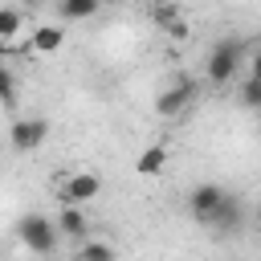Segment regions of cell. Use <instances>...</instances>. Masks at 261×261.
I'll return each mask as SVG.
<instances>
[{"label":"cell","instance_id":"1","mask_svg":"<svg viewBox=\"0 0 261 261\" xmlns=\"http://www.w3.org/2000/svg\"><path fill=\"white\" fill-rule=\"evenodd\" d=\"M12 232H16V241H20L29 253H37V257L57 253V245H61L57 220H49V216H41V212H24V216H16Z\"/></svg>","mask_w":261,"mask_h":261},{"label":"cell","instance_id":"2","mask_svg":"<svg viewBox=\"0 0 261 261\" xmlns=\"http://www.w3.org/2000/svg\"><path fill=\"white\" fill-rule=\"evenodd\" d=\"M241 65H245V45H241L237 37H224V41H216V45L208 49V57H204V77H208L212 86H228V82H237Z\"/></svg>","mask_w":261,"mask_h":261},{"label":"cell","instance_id":"3","mask_svg":"<svg viewBox=\"0 0 261 261\" xmlns=\"http://www.w3.org/2000/svg\"><path fill=\"white\" fill-rule=\"evenodd\" d=\"M49 118H41V114H24V118H16L12 126H8V147L16 151V155H33L37 147H45V139H49Z\"/></svg>","mask_w":261,"mask_h":261},{"label":"cell","instance_id":"4","mask_svg":"<svg viewBox=\"0 0 261 261\" xmlns=\"http://www.w3.org/2000/svg\"><path fill=\"white\" fill-rule=\"evenodd\" d=\"M102 196V175L98 171H69L65 179H61V188H57V200L61 204H94Z\"/></svg>","mask_w":261,"mask_h":261},{"label":"cell","instance_id":"5","mask_svg":"<svg viewBox=\"0 0 261 261\" xmlns=\"http://www.w3.org/2000/svg\"><path fill=\"white\" fill-rule=\"evenodd\" d=\"M192 102H196V82H192V77H179V82H171V86L159 90L155 114H159V118H179Z\"/></svg>","mask_w":261,"mask_h":261},{"label":"cell","instance_id":"6","mask_svg":"<svg viewBox=\"0 0 261 261\" xmlns=\"http://www.w3.org/2000/svg\"><path fill=\"white\" fill-rule=\"evenodd\" d=\"M224 192H228V188H220V184H212V179L196 184V188L188 192V216H192L196 224H208L212 212H216V204L224 200Z\"/></svg>","mask_w":261,"mask_h":261},{"label":"cell","instance_id":"7","mask_svg":"<svg viewBox=\"0 0 261 261\" xmlns=\"http://www.w3.org/2000/svg\"><path fill=\"white\" fill-rule=\"evenodd\" d=\"M61 49H65V24H61V20H45V24H37V29L29 33V53L53 57V53H61Z\"/></svg>","mask_w":261,"mask_h":261},{"label":"cell","instance_id":"8","mask_svg":"<svg viewBox=\"0 0 261 261\" xmlns=\"http://www.w3.org/2000/svg\"><path fill=\"white\" fill-rule=\"evenodd\" d=\"M241 224H245V200L237 192H224V200L216 204L208 228H216V232H241Z\"/></svg>","mask_w":261,"mask_h":261},{"label":"cell","instance_id":"9","mask_svg":"<svg viewBox=\"0 0 261 261\" xmlns=\"http://www.w3.org/2000/svg\"><path fill=\"white\" fill-rule=\"evenodd\" d=\"M57 220V232L65 241H82L90 232V216H86V204H61V212L53 216Z\"/></svg>","mask_w":261,"mask_h":261},{"label":"cell","instance_id":"10","mask_svg":"<svg viewBox=\"0 0 261 261\" xmlns=\"http://www.w3.org/2000/svg\"><path fill=\"white\" fill-rule=\"evenodd\" d=\"M163 167H167V147H163V143H151V147H143V151H139V159H135V171H139L143 179H151V175H163Z\"/></svg>","mask_w":261,"mask_h":261},{"label":"cell","instance_id":"11","mask_svg":"<svg viewBox=\"0 0 261 261\" xmlns=\"http://www.w3.org/2000/svg\"><path fill=\"white\" fill-rule=\"evenodd\" d=\"M98 8H102V0H53V12H57L61 24H69V20H90Z\"/></svg>","mask_w":261,"mask_h":261},{"label":"cell","instance_id":"12","mask_svg":"<svg viewBox=\"0 0 261 261\" xmlns=\"http://www.w3.org/2000/svg\"><path fill=\"white\" fill-rule=\"evenodd\" d=\"M24 33V8L20 4H0V45Z\"/></svg>","mask_w":261,"mask_h":261},{"label":"cell","instance_id":"13","mask_svg":"<svg viewBox=\"0 0 261 261\" xmlns=\"http://www.w3.org/2000/svg\"><path fill=\"white\" fill-rule=\"evenodd\" d=\"M237 102L245 106V110H257L261 114V77H241V90H237Z\"/></svg>","mask_w":261,"mask_h":261},{"label":"cell","instance_id":"14","mask_svg":"<svg viewBox=\"0 0 261 261\" xmlns=\"http://www.w3.org/2000/svg\"><path fill=\"white\" fill-rule=\"evenodd\" d=\"M73 253H77L82 261H110V257H118V249L106 245V241H86V245H77Z\"/></svg>","mask_w":261,"mask_h":261},{"label":"cell","instance_id":"15","mask_svg":"<svg viewBox=\"0 0 261 261\" xmlns=\"http://www.w3.org/2000/svg\"><path fill=\"white\" fill-rule=\"evenodd\" d=\"M16 102V73L0 61V106H12Z\"/></svg>","mask_w":261,"mask_h":261},{"label":"cell","instance_id":"16","mask_svg":"<svg viewBox=\"0 0 261 261\" xmlns=\"http://www.w3.org/2000/svg\"><path fill=\"white\" fill-rule=\"evenodd\" d=\"M151 20H155L159 29H167L171 20H179V12H175V4H155V12H151Z\"/></svg>","mask_w":261,"mask_h":261},{"label":"cell","instance_id":"17","mask_svg":"<svg viewBox=\"0 0 261 261\" xmlns=\"http://www.w3.org/2000/svg\"><path fill=\"white\" fill-rule=\"evenodd\" d=\"M249 73H253V77H261V49L249 57Z\"/></svg>","mask_w":261,"mask_h":261},{"label":"cell","instance_id":"18","mask_svg":"<svg viewBox=\"0 0 261 261\" xmlns=\"http://www.w3.org/2000/svg\"><path fill=\"white\" fill-rule=\"evenodd\" d=\"M16 4H20V8H24V12H29V8H33V12H37V8H45V4H49V0H16Z\"/></svg>","mask_w":261,"mask_h":261},{"label":"cell","instance_id":"19","mask_svg":"<svg viewBox=\"0 0 261 261\" xmlns=\"http://www.w3.org/2000/svg\"><path fill=\"white\" fill-rule=\"evenodd\" d=\"M253 220H257V232H261V208H257V216H253Z\"/></svg>","mask_w":261,"mask_h":261},{"label":"cell","instance_id":"20","mask_svg":"<svg viewBox=\"0 0 261 261\" xmlns=\"http://www.w3.org/2000/svg\"><path fill=\"white\" fill-rule=\"evenodd\" d=\"M102 4H114V0H102Z\"/></svg>","mask_w":261,"mask_h":261}]
</instances>
